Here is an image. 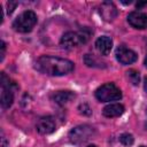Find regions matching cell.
Instances as JSON below:
<instances>
[{
	"instance_id": "cell-1",
	"label": "cell",
	"mask_w": 147,
	"mask_h": 147,
	"mask_svg": "<svg viewBox=\"0 0 147 147\" xmlns=\"http://www.w3.org/2000/svg\"><path fill=\"white\" fill-rule=\"evenodd\" d=\"M36 68L48 76H63L74 70V63L67 59L42 55L37 60Z\"/></svg>"
},
{
	"instance_id": "cell-2",
	"label": "cell",
	"mask_w": 147,
	"mask_h": 147,
	"mask_svg": "<svg viewBox=\"0 0 147 147\" xmlns=\"http://www.w3.org/2000/svg\"><path fill=\"white\" fill-rule=\"evenodd\" d=\"M85 30H83L80 32H74V31L65 32L61 38L60 45L64 49H71V48H75V47H77L82 44H85L88 40L90 34H91L90 31L85 32Z\"/></svg>"
},
{
	"instance_id": "cell-3",
	"label": "cell",
	"mask_w": 147,
	"mask_h": 147,
	"mask_svg": "<svg viewBox=\"0 0 147 147\" xmlns=\"http://www.w3.org/2000/svg\"><path fill=\"white\" fill-rule=\"evenodd\" d=\"M36 23H37V15L32 10H25L14 21L13 28L17 32L26 33L33 29Z\"/></svg>"
},
{
	"instance_id": "cell-4",
	"label": "cell",
	"mask_w": 147,
	"mask_h": 147,
	"mask_svg": "<svg viewBox=\"0 0 147 147\" xmlns=\"http://www.w3.org/2000/svg\"><path fill=\"white\" fill-rule=\"evenodd\" d=\"M95 98L101 102L116 101L122 98V92L115 84L107 83V84L101 85L95 91Z\"/></svg>"
},
{
	"instance_id": "cell-5",
	"label": "cell",
	"mask_w": 147,
	"mask_h": 147,
	"mask_svg": "<svg viewBox=\"0 0 147 147\" xmlns=\"http://www.w3.org/2000/svg\"><path fill=\"white\" fill-rule=\"evenodd\" d=\"M94 134V129L90 125H78L76 127H74L70 132H69V138L70 141L74 144H82L87 141L90 138H92V136Z\"/></svg>"
},
{
	"instance_id": "cell-6",
	"label": "cell",
	"mask_w": 147,
	"mask_h": 147,
	"mask_svg": "<svg viewBox=\"0 0 147 147\" xmlns=\"http://www.w3.org/2000/svg\"><path fill=\"white\" fill-rule=\"evenodd\" d=\"M13 83H10L9 78L5 75V72H1V107L2 109H8L14 101L13 90H11Z\"/></svg>"
},
{
	"instance_id": "cell-7",
	"label": "cell",
	"mask_w": 147,
	"mask_h": 147,
	"mask_svg": "<svg viewBox=\"0 0 147 147\" xmlns=\"http://www.w3.org/2000/svg\"><path fill=\"white\" fill-rule=\"evenodd\" d=\"M137 54L125 46H119L116 49V59L122 64H131L137 61Z\"/></svg>"
},
{
	"instance_id": "cell-8",
	"label": "cell",
	"mask_w": 147,
	"mask_h": 147,
	"mask_svg": "<svg viewBox=\"0 0 147 147\" xmlns=\"http://www.w3.org/2000/svg\"><path fill=\"white\" fill-rule=\"evenodd\" d=\"M127 22L136 29H147V15L141 11H132L127 15Z\"/></svg>"
},
{
	"instance_id": "cell-9",
	"label": "cell",
	"mask_w": 147,
	"mask_h": 147,
	"mask_svg": "<svg viewBox=\"0 0 147 147\" xmlns=\"http://www.w3.org/2000/svg\"><path fill=\"white\" fill-rule=\"evenodd\" d=\"M55 130V121L51 116H44L37 122V131L40 134H49Z\"/></svg>"
},
{
	"instance_id": "cell-10",
	"label": "cell",
	"mask_w": 147,
	"mask_h": 147,
	"mask_svg": "<svg viewBox=\"0 0 147 147\" xmlns=\"http://www.w3.org/2000/svg\"><path fill=\"white\" fill-rule=\"evenodd\" d=\"M100 14L106 21H113L117 15V9L113 2H103L100 6Z\"/></svg>"
},
{
	"instance_id": "cell-11",
	"label": "cell",
	"mask_w": 147,
	"mask_h": 147,
	"mask_svg": "<svg viewBox=\"0 0 147 147\" xmlns=\"http://www.w3.org/2000/svg\"><path fill=\"white\" fill-rule=\"evenodd\" d=\"M95 47L96 49L102 54V55H108L111 51V47H113V41L109 37L107 36H102L100 38L96 39L95 41Z\"/></svg>"
},
{
	"instance_id": "cell-12",
	"label": "cell",
	"mask_w": 147,
	"mask_h": 147,
	"mask_svg": "<svg viewBox=\"0 0 147 147\" xmlns=\"http://www.w3.org/2000/svg\"><path fill=\"white\" fill-rule=\"evenodd\" d=\"M124 113V107L119 103H110L106 106L102 110V114L106 117H117Z\"/></svg>"
},
{
	"instance_id": "cell-13",
	"label": "cell",
	"mask_w": 147,
	"mask_h": 147,
	"mask_svg": "<svg viewBox=\"0 0 147 147\" xmlns=\"http://www.w3.org/2000/svg\"><path fill=\"white\" fill-rule=\"evenodd\" d=\"M53 99L59 105H67L75 99V93L71 91H59L53 95Z\"/></svg>"
},
{
	"instance_id": "cell-14",
	"label": "cell",
	"mask_w": 147,
	"mask_h": 147,
	"mask_svg": "<svg viewBox=\"0 0 147 147\" xmlns=\"http://www.w3.org/2000/svg\"><path fill=\"white\" fill-rule=\"evenodd\" d=\"M126 74H127V77H129V79L131 80V83H132L133 85H138V84H139L140 77H139V72H138V71L131 69V70H129Z\"/></svg>"
},
{
	"instance_id": "cell-15",
	"label": "cell",
	"mask_w": 147,
	"mask_h": 147,
	"mask_svg": "<svg viewBox=\"0 0 147 147\" xmlns=\"http://www.w3.org/2000/svg\"><path fill=\"white\" fill-rule=\"evenodd\" d=\"M119 141L125 146H130V145L133 144V137L131 134H129V133H123L119 137Z\"/></svg>"
},
{
	"instance_id": "cell-16",
	"label": "cell",
	"mask_w": 147,
	"mask_h": 147,
	"mask_svg": "<svg viewBox=\"0 0 147 147\" xmlns=\"http://www.w3.org/2000/svg\"><path fill=\"white\" fill-rule=\"evenodd\" d=\"M0 47H1V53H0L1 56H0V60L2 61L3 57H5V52H6V44H5L3 41H1V46H0Z\"/></svg>"
},
{
	"instance_id": "cell-17",
	"label": "cell",
	"mask_w": 147,
	"mask_h": 147,
	"mask_svg": "<svg viewBox=\"0 0 147 147\" xmlns=\"http://www.w3.org/2000/svg\"><path fill=\"white\" fill-rule=\"evenodd\" d=\"M16 5H17L16 2H11V1H9V2H8V13H9V14L15 9Z\"/></svg>"
},
{
	"instance_id": "cell-18",
	"label": "cell",
	"mask_w": 147,
	"mask_h": 147,
	"mask_svg": "<svg viewBox=\"0 0 147 147\" xmlns=\"http://www.w3.org/2000/svg\"><path fill=\"white\" fill-rule=\"evenodd\" d=\"M0 147H8V142H7V139L1 136V142H0Z\"/></svg>"
},
{
	"instance_id": "cell-19",
	"label": "cell",
	"mask_w": 147,
	"mask_h": 147,
	"mask_svg": "<svg viewBox=\"0 0 147 147\" xmlns=\"http://www.w3.org/2000/svg\"><path fill=\"white\" fill-rule=\"evenodd\" d=\"M145 5H147V1H144V2H138V3H137V8H140V7L145 6Z\"/></svg>"
},
{
	"instance_id": "cell-20",
	"label": "cell",
	"mask_w": 147,
	"mask_h": 147,
	"mask_svg": "<svg viewBox=\"0 0 147 147\" xmlns=\"http://www.w3.org/2000/svg\"><path fill=\"white\" fill-rule=\"evenodd\" d=\"M145 90L147 91V78L145 79Z\"/></svg>"
},
{
	"instance_id": "cell-21",
	"label": "cell",
	"mask_w": 147,
	"mask_h": 147,
	"mask_svg": "<svg viewBox=\"0 0 147 147\" xmlns=\"http://www.w3.org/2000/svg\"><path fill=\"white\" fill-rule=\"evenodd\" d=\"M145 65L147 67V56H146V59H145Z\"/></svg>"
},
{
	"instance_id": "cell-22",
	"label": "cell",
	"mask_w": 147,
	"mask_h": 147,
	"mask_svg": "<svg viewBox=\"0 0 147 147\" xmlns=\"http://www.w3.org/2000/svg\"><path fill=\"white\" fill-rule=\"evenodd\" d=\"M88 147H96V146H94V145H91V146H88Z\"/></svg>"
},
{
	"instance_id": "cell-23",
	"label": "cell",
	"mask_w": 147,
	"mask_h": 147,
	"mask_svg": "<svg viewBox=\"0 0 147 147\" xmlns=\"http://www.w3.org/2000/svg\"><path fill=\"white\" fill-rule=\"evenodd\" d=\"M141 147H146V146H141Z\"/></svg>"
}]
</instances>
